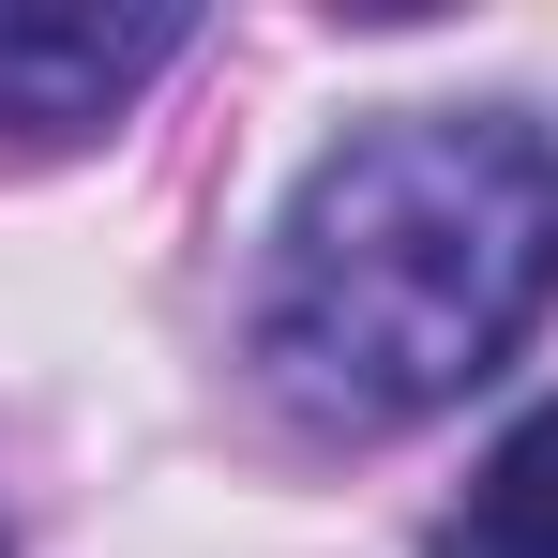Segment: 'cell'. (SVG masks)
<instances>
[{
    "mask_svg": "<svg viewBox=\"0 0 558 558\" xmlns=\"http://www.w3.org/2000/svg\"><path fill=\"white\" fill-rule=\"evenodd\" d=\"M558 302V136L513 106H408L317 151L272 227L257 363L302 423H438Z\"/></svg>",
    "mask_w": 558,
    "mask_h": 558,
    "instance_id": "obj_1",
    "label": "cell"
},
{
    "mask_svg": "<svg viewBox=\"0 0 558 558\" xmlns=\"http://www.w3.org/2000/svg\"><path fill=\"white\" fill-rule=\"evenodd\" d=\"M196 46L182 0H0V136H92Z\"/></svg>",
    "mask_w": 558,
    "mask_h": 558,
    "instance_id": "obj_2",
    "label": "cell"
},
{
    "mask_svg": "<svg viewBox=\"0 0 558 558\" xmlns=\"http://www.w3.org/2000/svg\"><path fill=\"white\" fill-rule=\"evenodd\" d=\"M438 558H558V408H529L438 513Z\"/></svg>",
    "mask_w": 558,
    "mask_h": 558,
    "instance_id": "obj_3",
    "label": "cell"
}]
</instances>
